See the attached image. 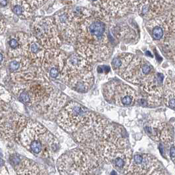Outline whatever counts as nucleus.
<instances>
[{"label":"nucleus","mask_w":175,"mask_h":175,"mask_svg":"<svg viewBox=\"0 0 175 175\" xmlns=\"http://www.w3.org/2000/svg\"><path fill=\"white\" fill-rule=\"evenodd\" d=\"M111 19L102 10L93 12L78 26L76 52L92 64L107 61L111 53L112 46L108 33Z\"/></svg>","instance_id":"nucleus-1"},{"label":"nucleus","mask_w":175,"mask_h":175,"mask_svg":"<svg viewBox=\"0 0 175 175\" xmlns=\"http://www.w3.org/2000/svg\"><path fill=\"white\" fill-rule=\"evenodd\" d=\"M10 79L13 95L32 108L44 103L55 89L41 67L32 66L27 71L11 73Z\"/></svg>","instance_id":"nucleus-2"},{"label":"nucleus","mask_w":175,"mask_h":175,"mask_svg":"<svg viewBox=\"0 0 175 175\" xmlns=\"http://www.w3.org/2000/svg\"><path fill=\"white\" fill-rule=\"evenodd\" d=\"M19 144L34 155L40 158L52 156L59 148L55 136L40 122L29 120L20 136Z\"/></svg>","instance_id":"nucleus-3"},{"label":"nucleus","mask_w":175,"mask_h":175,"mask_svg":"<svg viewBox=\"0 0 175 175\" xmlns=\"http://www.w3.org/2000/svg\"><path fill=\"white\" fill-rule=\"evenodd\" d=\"M92 65V63L76 52L72 53L67 59L60 79L72 90L86 93L94 83Z\"/></svg>","instance_id":"nucleus-4"},{"label":"nucleus","mask_w":175,"mask_h":175,"mask_svg":"<svg viewBox=\"0 0 175 175\" xmlns=\"http://www.w3.org/2000/svg\"><path fill=\"white\" fill-rule=\"evenodd\" d=\"M111 67L122 79L139 86L155 72L147 60L131 53H125L117 55L112 61Z\"/></svg>","instance_id":"nucleus-5"},{"label":"nucleus","mask_w":175,"mask_h":175,"mask_svg":"<svg viewBox=\"0 0 175 175\" xmlns=\"http://www.w3.org/2000/svg\"><path fill=\"white\" fill-rule=\"evenodd\" d=\"M100 164L80 148L71 149L59 157L57 168L61 174L88 175L93 174Z\"/></svg>","instance_id":"nucleus-6"},{"label":"nucleus","mask_w":175,"mask_h":175,"mask_svg":"<svg viewBox=\"0 0 175 175\" xmlns=\"http://www.w3.org/2000/svg\"><path fill=\"white\" fill-rule=\"evenodd\" d=\"M93 113L76 101H70L61 109L57 117L59 126L68 133L73 134L86 125Z\"/></svg>","instance_id":"nucleus-7"},{"label":"nucleus","mask_w":175,"mask_h":175,"mask_svg":"<svg viewBox=\"0 0 175 175\" xmlns=\"http://www.w3.org/2000/svg\"><path fill=\"white\" fill-rule=\"evenodd\" d=\"M32 35L46 49L59 48L63 42L53 17H36L31 24Z\"/></svg>","instance_id":"nucleus-8"},{"label":"nucleus","mask_w":175,"mask_h":175,"mask_svg":"<svg viewBox=\"0 0 175 175\" xmlns=\"http://www.w3.org/2000/svg\"><path fill=\"white\" fill-rule=\"evenodd\" d=\"M5 103L2 101L4 107L1 104V138L8 142L19 144L20 134L27 126L28 120L24 115L5 108Z\"/></svg>","instance_id":"nucleus-9"},{"label":"nucleus","mask_w":175,"mask_h":175,"mask_svg":"<svg viewBox=\"0 0 175 175\" xmlns=\"http://www.w3.org/2000/svg\"><path fill=\"white\" fill-rule=\"evenodd\" d=\"M103 95L108 103L121 108L133 106L139 99L138 93L133 88L117 80L109 81L104 84Z\"/></svg>","instance_id":"nucleus-10"},{"label":"nucleus","mask_w":175,"mask_h":175,"mask_svg":"<svg viewBox=\"0 0 175 175\" xmlns=\"http://www.w3.org/2000/svg\"><path fill=\"white\" fill-rule=\"evenodd\" d=\"M157 158L149 153H137L125 174H166Z\"/></svg>","instance_id":"nucleus-11"},{"label":"nucleus","mask_w":175,"mask_h":175,"mask_svg":"<svg viewBox=\"0 0 175 175\" xmlns=\"http://www.w3.org/2000/svg\"><path fill=\"white\" fill-rule=\"evenodd\" d=\"M63 43L75 44L78 35V25L69 13L68 7L57 12L53 16Z\"/></svg>","instance_id":"nucleus-12"},{"label":"nucleus","mask_w":175,"mask_h":175,"mask_svg":"<svg viewBox=\"0 0 175 175\" xmlns=\"http://www.w3.org/2000/svg\"><path fill=\"white\" fill-rule=\"evenodd\" d=\"M68 55L59 48L47 49L41 68L49 79L61 78Z\"/></svg>","instance_id":"nucleus-13"},{"label":"nucleus","mask_w":175,"mask_h":175,"mask_svg":"<svg viewBox=\"0 0 175 175\" xmlns=\"http://www.w3.org/2000/svg\"><path fill=\"white\" fill-rule=\"evenodd\" d=\"M67 96L55 89L44 103L38 105L33 109L45 118L53 119L57 118L61 109L67 104Z\"/></svg>","instance_id":"nucleus-14"},{"label":"nucleus","mask_w":175,"mask_h":175,"mask_svg":"<svg viewBox=\"0 0 175 175\" xmlns=\"http://www.w3.org/2000/svg\"><path fill=\"white\" fill-rule=\"evenodd\" d=\"M144 130L151 140L169 145L174 141V130L173 126L161 121H150L145 124Z\"/></svg>","instance_id":"nucleus-15"},{"label":"nucleus","mask_w":175,"mask_h":175,"mask_svg":"<svg viewBox=\"0 0 175 175\" xmlns=\"http://www.w3.org/2000/svg\"><path fill=\"white\" fill-rule=\"evenodd\" d=\"M163 29V36L157 42L165 57L175 64V23L159 19Z\"/></svg>","instance_id":"nucleus-16"},{"label":"nucleus","mask_w":175,"mask_h":175,"mask_svg":"<svg viewBox=\"0 0 175 175\" xmlns=\"http://www.w3.org/2000/svg\"><path fill=\"white\" fill-rule=\"evenodd\" d=\"M30 36L23 32H16L7 39V55L9 58L25 56Z\"/></svg>","instance_id":"nucleus-17"},{"label":"nucleus","mask_w":175,"mask_h":175,"mask_svg":"<svg viewBox=\"0 0 175 175\" xmlns=\"http://www.w3.org/2000/svg\"><path fill=\"white\" fill-rule=\"evenodd\" d=\"M10 161L17 174H47L46 170L33 160L13 154Z\"/></svg>","instance_id":"nucleus-18"},{"label":"nucleus","mask_w":175,"mask_h":175,"mask_svg":"<svg viewBox=\"0 0 175 175\" xmlns=\"http://www.w3.org/2000/svg\"><path fill=\"white\" fill-rule=\"evenodd\" d=\"M101 10L111 17L120 18L130 10L131 4L128 0H101Z\"/></svg>","instance_id":"nucleus-19"},{"label":"nucleus","mask_w":175,"mask_h":175,"mask_svg":"<svg viewBox=\"0 0 175 175\" xmlns=\"http://www.w3.org/2000/svg\"><path fill=\"white\" fill-rule=\"evenodd\" d=\"M46 50L36 38L31 35L29 37L28 48L24 57L29 59L33 66L41 67Z\"/></svg>","instance_id":"nucleus-20"},{"label":"nucleus","mask_w":175,"mask_h":175,"mask_svg":"<svg viewBox=\"0 0 175 175\" xmlns=\"http://www.w3.org/2000/svg\"><path fill=\"white\" fill-rule=\"evenodd\" d=\"M10 10L21 19H29L33 15V9L27 0H11Z\"/></svg>","instance_id":"nucleus-21"},{"label":"nucleus","mask_w":175,"mask_h":175,"mask_svg":"<svg viewBox=\"0 0 175 175\" xmlns=\"http://www.w3.org/2000/svg\"><path fill=\"white\" fill-rule=\"evenodd\" d=\"M4 65L6 66L10 74L27 71L33 66L29 59L24 56L9 58L5 61Z\"/></svg>","instance_id":"nucleus-22"},{"label":"nucleus","mask_w":175,"mask_h":175,"mask_svg":"<svg viewBox=\"0 0 175 175\" xmlns=\"http://www.w3.org/2000/svg\"><path fill=\"white\" fill-rule=\"evenodd\" d=\"M68 9H69L72 18L74 19L75 23L78 26L85 20L89 18L93 13V12L90 10L81 6L68 7Z\"/></svg>","instance_id":"nucleus-23"},{"label":"nucleus","mask_w":175,"mask_h":175,"mask_svg":"<svg viewBox=\"0 0 175 175\" xmlns=\"http://www.w3.org/2000/svg\"><path fill=\"white\" fill-rule=\"evenodd\" d=\"M163 100L167 108L175 111V88L172 86L170 80H167L165 84Z\"/></svg>","instance_id":"nucleus-24"},{"label":"nucleus","mask_w":175,"mask_h":175,"mask_svg":"<svg viewBox=\"0 0 175 175\" xmlns=\"http://www.w3.org/2000/svg\"><path fill=\"white\" fill-rule=\"evenodd\" d=\"M169 157L174 163H175V141L169 144Z\"/></svg>","instance_id":"nucleus-25"},{"label":"nucleus","mask_w":175,"mask_h":175,"mask_svg":"<svg viewBox=\"0 0 175 175\" xmlns=\"http://www.w3.org/2000/svg\"><path fill=\"white\" fill-rule=\"evenodd\" d=\"M1 99L2 101H4L6 103L9 102L11 100V96L9 92H7L5 88H3V87L2 86L1 88Z\"/></svg>","instance_id":"nucleus-26"},{"label":"nucleus","mask_w":175,"mask_h":175,"mask_svg":"<svg viewBox=\"0 0 175 175\" xmlns=\"http://www.w3.org/2000/svg\"><path fill=\"white\" fill-rule=\"evenodd\" d=\"M128 1H129V3L131 4V5L139 6L144 0H128Z\"/></svg>","instance_id":"nucleus-27"},{"label":"nucleus","mask_w":175,"mask_h":175,"mask_svg":"<svg viewBox=\"0 0 175 175\" xmlns=\"http://www.w3.org/2000/svg\"><path fill=\"white\" fill-rule=\"evenodd\" d=\"M6 28V24L5 23V21L3 20L2 16L1 18V34H3V32L5 31Z\"/></svg>","instance_id":"nucleus-28"},{"label":"nucleus","mask_w":175,"mask_h":175,"mask_svg":"<svg viewBox=\"0 0 175 175\" xmlns=\"http://www.w3.org/2000/svg\"><path fill=\"white\" fill-rule=\"evenodd\" d=\"M171 84H172V86L175 88V79H174V80L173 81V82H171Z\"/></svg>","instance_id":"nucleus-29"},{"label":"nucleus","mask_w":175,"mask_h":175,"mask_svg":"<svg viewBox=\"0 0 175 175\" xmlns=\"http://www.w3.org/2000/svg\"><path fill=\"white\" fill-rule=\"evenodd\" d=\"M91 1H92V2H97V0H91Z\"/></svg>","instance_id":"nucleus-30"}]
</instances>
